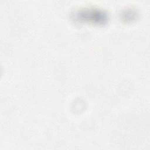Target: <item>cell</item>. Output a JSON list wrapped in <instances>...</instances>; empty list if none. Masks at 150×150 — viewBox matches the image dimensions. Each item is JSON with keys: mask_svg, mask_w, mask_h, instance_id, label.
<instances>
[{"mask_svg": "<svg viewBox=\"0 0 150 150\" xmlns=\"http://www.w3.org/2000/svg\"><path fill=\"white\" fill-rule=\"evenodd\" d=\"M77 19L81 21H88L96 23H104L107 21V15L103 12L90 10L83 11L77 15Z\"/></svg>", "mask_w": 150, "mask_h": 150, "instance_id": "obj_1", "label": "cell"}]
</instances>
